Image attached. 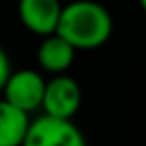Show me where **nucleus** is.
Masks as SVG:
<instances>
[{
  "mask_svg": "<svg viewBox=\"0 0 146 146\" xmlns=\"http://www.w3.org/2000/svg\"><path fill=\"white\" fill-rule=\"evenodd\" d=\"M44 90H46V80L38 70L22 68L16 72H10L4 88H2V98H6L10 104L24 112H34L42 108L44 100Z\"/></svg>",
  "mask_w": 146,
  "mask_h": 146,
  "instance_id": "nucleus-3",
  "label": "nucleus"
},
{
  "mask_svg": "<svg viewBox=\"0 0 146 146\" xmlns=\"http://www.w3.org/2000/svg\"><path fill=\"white\" fill-rule=\"evenodd\" d=\"M138 4H140V8L146 12V0H138Z\"/></svg>",
  "mask_w": 146,
  "mask_h": 146,
  "instance_id": "nucleus-9",
  "label": "nucleus"
},
{
  "mask_svg": "<svg viewBox=\"0 0 146 146\" xmlns=\"http://www.w3.org/2000/svg\"><path fill=\"white\" fill-rule=\"evenodd\" d=\"M10 72H12V68H10V58H8V54L4 52V48L0 46V92H2V88H4V84H6Z\"/></svg>",
  "mask_w": 146,
  "mask_h": 146,
  "instance_id": "nucleus-8",
  "label": "nucleus"
},
{
  "mask_svg": "<svg viewBox=\"0 0 146 146\" xmlns=\"http://www.w3.org/2000/svg\"><path fill=\"white\" fill-rule=\"evenodd\" d=\"M60 0H18V18L22 26L36 36L44 38L54 34L60 22Z\"/></svg>",
  "mask_w": 146,
  "mask_h": 146,
  "instance_id": "nucleus-5",
  "label": "nucleus"
},
{
  "mask_svg": "<svg viewBox=\"0 0 146 146\" xmlns=\"http://www.w3.org/2000/svg\"><path fill=\"white\" fill-rule=\"evenodd\" d=\"M76 58V48L62 38L60 34H48L42 38L38 50H36V60L40 70L48 72V74H64Z\"/></svg>",
  "mask_w": 146,
  "mask_h": 146,
  "instance_id": "nucleus-6",
  "label": "nucleus"
},
{
  "mask_svg": "<svg viewBox=\"0 0 146 146\" xmlns=\"http://www.w3.org/2000/svg\"><path fill=\"white\" fill-rule=\"evenodd\" d=\"M30 126V114L0 98V146H22Z\"/></svg>",
  "mask_w": 146,
  "mask_h": 146,
  "instance_id": "nucleus-7",
  "label": "nucleus"
},
{
  "mask_svg": "<svg viewBox=\"0 0 146 146\" xmlns=\"http://www.w3.org/2000/svg\"><path fill=\"white\" fill-rule=\"evenodd\" d=\"M114 30L112 14L96 0H72L62 6L56 34L66 38L76 50L104 46Z\"/></svg>",
  "mask_w": 146,
  "mask_h": 146,
  "instance_id": "nucleus-1",
  "label": "nucleus"
},
{
  "mask_svg": "<svg viewBox=\"0 0 146 146\" xmlns=\"http://www.w3.org/2000/svg\"><path fill=\"white\" fill-rule=\"evenodd\" d=\"M22 146H86V140L72 118L42 114L30 120Z\"/></svg>",
  "mask_w": 146,
  "mask_h": 146,
  "instance_id": "nucleus-2",
  "label": "nucleus"
},
{
  "mask_svg": "<svg viewBox=\"0 0 146 146\" xmlns=\"http://www.w3.org/2000/svg\"><path fill=\"white\" fill-rule=\"evenodd\" d=\"M82 104V90L80 84L64 74H54L50 80H46L44 100H42V112L56 116V118H74Z\"/></svg>",
  "mask_w": 146,
  "mask_h": 146,
  "instance_id": "nucleus-4",
  "label": "nucleus"
}]
</instances>
